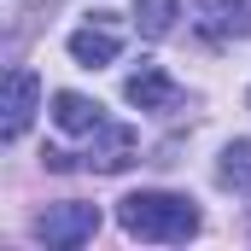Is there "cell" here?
I'll return each instance as SVG.
<instances>
[{"label":"cell","mask_w":251,"mask_h":251,"mask_svg":"<svg viewBox=\"0 0 251 251\" xmlns=\"http://www.w3.org/2000/svg\"><path fill=\"white\" fill-rule=\"evenodd\" d=\"M117 222H123L128 240H146V246H187L193 234H199V210H193V199L181 193H128L123 204H117Z\"/></svg>","instance_id":"cell-1"},{"label":"cell","mask_w":251,"mask_h":251,"mask_svg":"<svg viewBox=\"0 0 251 251\" xmlns=\"http://www.w3.org/2000/svg\"><path fill=\"white\" fill-rule=\"evenodd\" d=\"M35 234L47 240L53 251H70V246H88L100 234V204H82V199H64V204H47Z\"/></svg>","instance_id":"cell-2"},{"label":"cell","mask_w":251,"mask_h":251,"mask_svg":"<svg viewBox=\"0 0 251 251\" xmlns=\"http://www.w3.org/2000/svg\"><path fill=\"white\" fill-rule=\"evenodd\" d=\"M134 164V128L128 123H105L88 134V152H82V170H94V176H117Z\"/></svg>","instance_id":"cell-3"},{"label":"cell","mask_w":251,"mask_h":251,"mask_svg":"<svg viewBox=\"0 0 251 251\" xmlns=\"http://www.w3.org/2000/svg\"><path fill=\"white\" fill-rule=\"evenodd\" d=\"M193 29L204 41H240L251 35V0H193Z\"/></svg>","instance_id":"cell-4"},{"label":"cell","mask_w":251,"mask_h":251,"mask_svg":"<svg viewBox=\"0 0 251 251\" xmlns=\"http://www.w3.org/2000/svg\"><path fill=\"white\" fill-rule=\"evenodd\" d=\"M117 53H123V29H117L111 18H94V24L70 29V59H76V64L100 70V64H111Z\"/></svg>","instance_id":"cell-5"},{"label":"cell","mask_w":251,"mask_h":251,"mask_svg":"<svg viewBox=\"0 0 251 251\" xmlns=\"http://www.w3.org/2000/svg\"><path fill=\"white\" fill-rule=\"evenodd\" d=\"M128 105H140V111H176L181 105V88H176V76L164 70V64H140L134 76H128Z\"/></svg>","instance_id":"cell-6"},{"label":"cell","mask_w":251,"mask_h":251,"mask_svg":"<svg viewBox=\"0 0 251 251\" xmlns=\"http://www.w3.org/2000/svg\"><path fill=\"white\" fill-rule=\"evenodd\" d=\"M35 105H41V82L29 76V70H12L6 76V117H0V140H18L24 128H29V117H35Z\"/></svg>","instance_id":"cell-7"},{"label":"cell","mask_w":251,"mask_h":251,"mask_svg":"<svg viewBox=\"0 0 251 251\" xmlns=\"http://www.w3.org/2000/svg\"><path fill=\"white\" fill-rule=\"evenodd\" d=\"M53 123L64 128V134H94V128L105 123V105L100 100H88V94H53Z\"/></svg>","instance_id":"cell-8"},{"label":"cell","mask_w":251,"mask_h":251,"mask_svg":"<svg viewBox=\"0 0 251 251\" xmlns=\"http://www.w3.org/2000/svg\"><path fill=\"white\" fill-rule=\"evenodd\" d=\"M176 18H181V0H134V29L146 41H164L176 29Z\"/></svg>","instance_id":"cell-9"},{"label":"cell","mask_w":251,"mask_h":251,"mask_svg":"<svg viewBox=\"0 0 251 251\" xmlns=\"http://www.w3.org/2000/svg\"><path fill=\"white\" fill-rule=\"evenodd\" d=\"M216 181L222 187H251V140H234L216 164Z\"/></svg>","instance_id":"cell-10"}]
</instances>
